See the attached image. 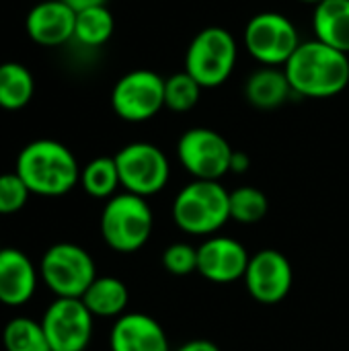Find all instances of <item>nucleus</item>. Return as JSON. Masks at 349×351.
I'll return each mask as SVG.
<instances>
[{
    "label": "nucleus",
    "instance_id": "5",
    "mask_svg": "<svg viewBox=\"0 0 349 351\" xmlns=\"http://www.w3.org/2000/svg\"><path fill=\"white\" fill-rule=\"evenodd\" d=\"M239 58V45L224 27H206L189 43L185 53V72L195 78L202 88L224 84Z\"/></svg>",
    "mask_w": 349,
    "mask_h": 351
},
{
    "label": "nucleus",
    "instance_id": "10",
    "mask_svg": "<svg viewBox=\"0 0 349 351\" xmlns=\"http://www.w3.org/2000/svg\"><path fill=\"white\" fill-rule=\"evenodd\" d=\"M111 107L130 123L152 119L165 107V78L146 68L123 74L111 90Z\"/></svg>",
    "mask_w": 349,
    "mask_h": 351
},
{
    "label": "nucleus",
    "instance_id": "19",
    "mask_svg": "<svg viewBox=\"0 0 349 351\" xmlns=\"http://www.w3.org/2000/svg\"><path fill=\"white\" fill-rule=\"evenodd\" d=\"M93 317L101 319H119L125 315L130 292L128 286L113 276H97V280L88 286V290L80 298Z\"/></svg>",
    "mask_w": 349,
    "mask_h": 351
},
{
    "label": "nucleus",
    "instance_id": "17",
    "mask_svg": "<svg viewBox=\"0 0 349 351\" xmlns=\"http://www.w3.org/2000/svg\"><path fill=\"white\" fill-rule=\"evenodd\" d=\"M290 95H294L290 80L284 72V68L276 66H263L255 70L245 84V97L247 101L257 109H276L284 105Z\"/></svg>",
    "mask_w": 349,
    "mask_h": 351
},
{
    "label": "nucleus",
    "instance_id": "3",
    "mask_svg": "<svg viewBox=\"0 0 349 351\" xmlns=\"http://www.w3.org/2000/svg\"><path fill=\"white\" fill-rule=\"evenodd\" d=\"M230 191L220 181L193 179L173 199V222L193 237H214L230 220Z\"/></svg>",
    "mask_w": 349,
    "mask_h": 351
},
{
    "label": "nucleus",
    "instance_id": "18",
    "mask_svg": "<svg viewBox=\"0 0 349 351\" xmlns=\"http://www.w3.org/2000/svg\"><path fill=\"white\" fill-rule=\"evenodd\" d=\"M315 39L349 56V0H323L313 14Z\"/></svg>",
    "mask_w": 349,
    "mask_h": 351
},
{
    "label": "nucleus",
    "instance_id": "16",
    "mask_svg": "<svg viewBox=\"0 0 349 351\" xmlns=\"http://www.w3.org/2000/svg\"><path fill=\"white\" fill-rule=\"evenodd\" d=\"M37 267L19 249L0 251V304L19 308L27 304L37 290Z\"/></svg>",
    "mask_w": 349,
    "mask_h": 351
},
{
    "label": "nucleus",
    "instance_id": "14",
    "mask_svg": "<svg viewBox=\"0 0 349 351\" xmlns=\"http://www.w3.org/2000/svg\"><path fill=\"white\" fill-rule=\"evenodd\" d=\"M76 12L62 0H43L35 4L25 19L29 39L43 47H58L74 39Z\"/></svg>",
    "mask_w": 349,
    "mask_h": 351
},
{
    "label": "nucleus",
    "instance_id": "13",
    "mask_svg": "<svg viewBox=\"0 0 349 351\" xmlns=\"http://www.w3.org/2000/svg\"><path fill=\"white\" fill-rule=\"evenodd\" d=\"M249 251L230 237H208L197 247V274L214 284H230L245 278Z\"/></svg>",
    "mask_w": 349,
    "mask_h": 351
},
{
    "label": "nucleus",
    "instance_id": "29",
    "mask_svg": "<svg viewBox=\"0 0 349 351\" xmlns=\"http://www.w3.org/2000/svg\"><path fill=\"white\" fill-rule=\"evenodd\" d=\"M175 351H220V348L210 339H191Z\"/></svg>",
    "mask_w": 349,
    "mask_h": 351
},
{
    "label": "nucleus",
    "instance_id": "12",
    "mask_svg": "<svg viewBox=\"0 0 349 351\" xmlns=\"http://www.w3.org/2000/svg\"><path fill=\"white\" fill-rule=\"evenodd\" d=\"M243 282L255 302L265 306L280 304L292 290V263L278 249H261L251 255Z\"/></svg>",
    "mask_w": 349,
    "mask_h": 351
},
{
    "label": "nucleus",
    "instance_id": "27",
    "mask_svg": "<svg viewBox=\"0 0 349 351\" xmlns=\"http://www.w3.org/2000/svg\"><path fill=\"white\" fill-rule=\"evenodd\" d=\"M163 267L173 276H189L197 271V247L189 243H173L163 251Z\"/></svg>",
    "mask_w": 349,
    "mask_h": 351
},
{
    "label": "nucleus",
    "instance_id": "26",
    "mask_svg": "<svg viewBox=\"0 0 349 351\" xmlns=\"http://www.w3.org/2000/svg\"><path fill=\"white\" fill-rule=\"evenodd\" d=\"M31 191L16 173L0 175V216H10L21 212L29 202Z\"/></svg>",
    "mask_w": 349,
    "mask_h": 351
},
{
    "label": "nucleus",
    "instance_id": "11",
    "mask_svg": "<svg viewBox=\"0 0 349 351\" xmlns=\"http://www.w3.org/2000/svg\"><path fill=\"white\" fill-rule=\"evenodd\" d=\"M95 317L80 298H56L41 317L51 351H84L93 337Z\"/></svg>",
    "mask_w": 349,
    "mask_h": 351
},
{
    "label": "nucleus",
    "instance_id": "7",
    "mask_svg": "<svg viewBox=\"0 0 349 351\" xmlns=\"http://www.w3.org/2000/svg\"><path fill=\"white\" fill-rule=\"evenodd\" d=\"M113 158L119 183L128 193L152 197L160 193L171 179V162L167 154L150 142L125 144Z\"/></svg>",
    "mask_w": 349,
    "mask_h": 351
},
{
    "label": "nucleus",
    "instance_id": "21",
    "mask_svg": "<svg viewBox=\"0 0 349 351\" xmlns=\"http://www.w3.org/2000/svg\"><path fill=\"white\" fill-rule=\"evenodd\" d=\"M80 187L95 199H111L121 187L113 156H97L80 169Z\"/></svg>",
    "mask_w": 349,
    "mask_h": 351
},
{
    "label": "nucleus",
    "instance_id": "2",
    "mask_svg": "<svg viewBox=\"0 0 349 351\" xmlns=\"http://www.w3.org/2000/svg\"><path fill=\"white\" fill-rule=\"evenodd\" d=\"M14 173L33 195L62 197L80 183V167L68 146L41 138L29 142L16 156Z\"/></svg>",
    "mask_w": 349,
    "mask_h": 351
},
{
    "label": "nucleus",
    "instance_id": "32",
    "mask_svg": "<svg viewBox=\"0 0 349 351\" xmlns=\"http://www.w3.org/2000/svg\"><path fill=\"white\" fill-rule=\"evenodd\" d=\"M2 249H4V247H2V245H0V251H2Z\"/></svg>",
    "mask_w": 349,
    "mask_h": 351
},
{
    "label": "nucleus",
    "instance_id": "31",
    "mask_svg": "<svg viewBox=\"0 0 349 351\" xmlns=\"http://www.w3.org/2000/svg\"><path fill=\"white\" fill-rule=\"evenodd\" d=\"M300 2H306V4H315V6H317V4H321L323 0H300Z\"/></svg>",
    "mask_w": 349,
    "mask_h": 351
},
{
    "label": "nucleus",
    "instance_id": "1",
    "mask_svg": "<svg viewBox=\"0 0 349 351\" xmlns=\"http://www.w3.org/2000/svg\"><path fill=\"white\" fill-rule=\"evenodd\" d=\"M284 72L294 95L309 99H329L344 93L349 84V56L319 41H302Z\"/></svg>",
    "mask_w": 349,
    "mask_h": 351
},
{
    "label": "nucleus",
    "instance_id": "28",
    "mask_svg": "<svg viewBox=\"0 0 349 351\" xmlns=\"http://www.w3.org/2000/svg\"><path fill=\"white\" fill-rule=\"evenodd\" d=\"M249 167H251L249 154H245L241 150H234L232 152V158H230V173H239L241 175V173H247Z\"/></svg>",
    "mask_w": 349,
    "mask_h": 351
},
{
    "label": "nucleus",
    "instance_id": "9",
    "mask_svg": "<svg viewBox=\"0 0 349 351\" xmlns=\"http://www.w3.org/2000/svg\"><path fill=\"white\" fill-rule=\"evenodd\" d=\"M232 152L228 140L210 128H191L181 134L177 142V158L181 167L193 179L204 181H220L230 173Z\"/></svg>",
    "mask_w": 349,
    "mask_h": 351
},
{
    "label": "nucleus",
    "instance_id": "8",
    "mask_svg": "<svg viewBox=\"0 0 349 351\" xmlns=\"http://www.w3.org/2000/svg\"><path fill=\"white\" fill-rule=\"evenodd\" d=\"M300 43L298 29L282 12H259L245 27V47L263 66H286Z\"/></svg>",
    "mask_w": 349,
    "mask_h": 351
},
{
    "label": "nucleus",
    "instance_id": "24",
    "mask_svg": "<svg viewBox=\"0 0 349 351\" xmlns=\"http://www.w3.org/2000/svg\"><path fill=\"white\" fill-rule=\"evenodd\" d=\"M230 220L239 224H257L269 212L267 195L253 185H243L230 191Z\"/></svg>",
    "mask_w": 349,
    "mask_h": 351
},
{
    "label": "nucleus",
    "instance_id": "4",
    "mask_svg": "<svg viewBox=\"0 0 349 351\" xmlns=\"http://www.w3.org/2000/svg\"><path fill=\"white\" fill-rule=\"evenodd\" d=\"M101 237L115 253H136L152 237L154 214L146 197L134 193H115L107 199L101 220Z\"/></svg>",
    "mask_w": 349,
    "mask_h": 351
},
{
    "label": "nucleus",
    "instance_id": "25",
    "mask_svg": "<svg viewBox=\"0 0 349 351\" xmlns=\"http://www.w3.org/2000/svg\"><path fill=\"white\" fill-rule=\"evenodd\" d=\"M202 97V86L195 82L191 74L175 72L165 78V107L175 113H185L197 105Z\"/></svg>",
    "mask_w": 349,
    "mask_h": 351
},
{
    "label": "nucleus",
    "instance_id": "15",
    "mask_svg": "<svg viewBox=\"0 0 349 351\" xmlns=\"http://www.w3.org/2000/svg\"><path fill=\"white\" fill-rule=\"evenodd\" d=\"M111 351H171L163 325L144 313H125L115 319L109 333Z\"/></svg>",
    "mask_w": 349,
    "mask_h": 351
},
{
    "label": "nucleus",
    "instance_id": "22",
    "mask_svg": "<svg viewBox=\"0 0 349 351\" xmlns=\"http://www.w3.org/2000/svg\"><path fill=\"white\" fill-rule=\"evenodd\" d=\"M113 29H115V19H113L111 10L107 8V4L76 12L74 39L84 47L105 45L111 39Z\"/></svg>",
    "mask_w": 349,
    "mask_h": 351
},
{
    "label": "nucleus",
    "instance_id": "30",
    "mask_svg": "<svg viewBox=\"0 0 349 351\" xmlns=\"http://www.w3.org/2000/svg\"><path fill=\"white\" fill-rule=\"evenodd\" d=\"M64 4H68L74 12H82L86 8H95V6H105L107 0H62Z\"/></svg>",
    "mask_w": 349,
    "mask_h": 351
},
{
    "label": "nucleus",
    "instance_id": "23",
    "mask_svg": "<svg viewBox=\"0 0 349 351\" xmlns=\"http://www.w3.org/2000/svg\"><path fill=\"white\" fill-rule=\"evenodd\" d=\"M2 346L4 351H51L41 321L29 317H14L4 325Z\"/></svg>",
    "mask_w": 349,
    "mask_h": 351
},
{
    "label": "nucleus",
    "instance_id": "6",
    "mask_svg": "<svg viewBox=\"0 0 349 351\" xmlns=\"http://www.w3.org/2000/svg\"><path fill=\"white\" fill-rule=\"evenodd\" d=\"M39 276L56 298H82L97 280V265L86 249L74 243H56L43 253Z\"/></svg>",
    "mask_w": 349,
    "mask_h": 351
},
{
    "label": "nucleus",
    "instance_id": "20",
    "mask_svg": "<svg viewBox=\"0 0 349 351\" xmlns=\"http://www.w3.org/2000/svg\"><path fill=\"white\" fill-rule=\"evenodd\" d=\"M35 93V80L27 66L21 62L0 64V107L19 111L29 105Z\"/></svg>",
    "mask_w": 349,
    "mask_h": 351
}]
</instances>
